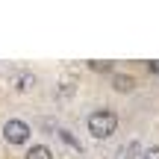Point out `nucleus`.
Returning a JSON list of instances; mask_svg holds the SVG:
<instances>
[{
  "label": "nucleus",
  "instance_id": "5",
  "mask_svg": "<svg viewBox=\"0 0 159 159\" xmlns=\"http://www.w3.org/2000/svg\"><path fill=\"white\" fill-rule=\"evenodd\" d=\"M30 89H35V77L33 74H21L15 80V91H30Z\"/></svg>",
  "mask_w": 159,
  "mask_h": 159
},
{
  "label": "nucleus",
  "instance_id": "2",
  "mask_svg": "<svg viewBox=\"0 0 159 159\" xmlns=\"http://www.w3.org/2000/svg\"><path fill=\"white\" fill-rule=\"evenodd\" d=\"M30 124L27 121H21V118H12V121H6L3 124V139L9 144H27L30 142Z\"/></svg>",
  "mask_w": 159,
  "mask_h": 159
},
{
  "label": "nucleus",
  "instance_id": "3",
  "mask_svg": "<svg viewBox=\"0 0 159 159\" xmlns=\"http://www.w3.org/2000/svg\"><path fill=\"white\" fill-rule=\"evenodd\" d=\"M112 89L121 91V94H130V91H136V77H130V74H112Z\"/></svg>",
  "mask_w": 159,
  "mask_h": 159
},
{
  "label": "nucleus",
  "instance_id": "1",
  "mask_svg": "<svg viewBox=\"0 0 159 159\" xmlns=\"http://www.w3.org/2000/svg\"><path fill=\"white\" fill-rule=\"evenodd\" d=\"M115 130H118V115H115V109H94V112L89 115V133L94 139H112Z\"/></svg>",
  "mask_w": 159,
  "mask_h": 159
},
{
  "label": "nucleus",
  "instance_id": "7",
  "mask_svg": "<svg viewBox=\"0 0 159 159\" xmlns=\"http://www.w3.org/2000/svg\"><path fill=\"white\" fill-rule=\"evenodd\" d=\"M142 159H159V148H148L142 153Z\"/></svg>",
  "mask_w": 159,
  "mask_h": 159
},
{
  "label": "nucleus",
  "instance_id": "6",
  "mask_svg": "<svg viewBox=\"0 0 159 159\" xmlns=\"http://www.w3.org/2000/svg\"><path fill=\"white\" fill-rule=\"evenodd\" d=\"M59 139H62V142L68 144V148H74V153H83V148H80V142H77L74 136H71L68 130H59Z\"/></svg>",
  "mask_w": 159,
  "mask_h": 159
},
{
  "label": "nucleus",
  "instance_id": "8",
  "mask_svg": "<svg viewBox=\"0 0 159 159\" xmlns=\"http://www.w3.org/2000/svg\"><path fill=\"white\" fill-rule=\"evenodd\" d=\"M150 71H156V74H159V62H150Z\"/></svg>",
  "mask_w": 159,
  "mask_h": 159
},
{
  "label": "nucleus",
  "instance_id": "4",
  "mask_svg": "<svg viewBox=\"0 0 159 159\" xmlns=\"http://www.w3.org/2000/svg\"><path fill=\"white\" fill-rule=\"evenodd\" d=\"M27 159H53V150L47 144H33L27 150Z\"/></svg>",
  "mask_w": 159,
  "mask_h": 159
}]
</instances>
